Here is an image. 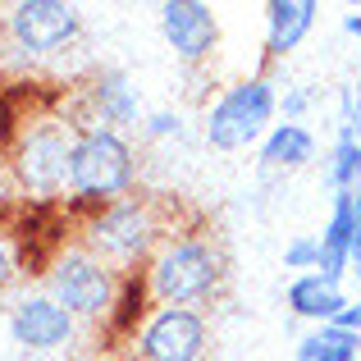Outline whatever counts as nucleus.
<instances>
[{"instance_id": "obj_1", "label": "nucleus", "mask_w": 361, "mask_h": 361, "mask_svg": "<svg viewBox=\"0 0 361 361\" xmlns=\"http://www.w3.org/2000/svg\"><path fill=\"white\" fill-rule=\"evenodd\" d=\"M224 247L211 233H178L151 261V298L160 307H192L220 293L224 283Z\"/></svg>"}, {"instance_id": "obj_2", "label": "nucleus", "mask_w": 361, "mask_h": 361, "mask_svg": "<svg viewBox=\"0 0 361 361\" xmlns=\"http://www.w3.org/2000/svg\"><path fill=\"white\" fill-rule=\"evenodd\" d=\"M69 188L82 202H119L133 188V147L119 133L106 128H82L73 137V160H69Z\"/></svg>"}, {"instance_id": "obj_3", "label": "nucleus", "mask_w": 361, "mask_h": 361, "mask_svg": "<svg viewBox=\"0 0 361 361\" xmlns=\"http://www.w3.org/2000/svg\"><path fill=\"white\" fill-rule=\"evenodd\" d=\"M160 224L156 211L137 197H119V202L101 206L87 224V252L101 256L106 265H133L156 247Z\"/></svg>"}, {"instance_id": "obj_4", "label": "nucleus", "mask_w": 361, "mask_h": 361, "mask_svg": "<svg viewBox=\"0 0 361 361\" xmlns=\"http://www.w3.org/2000/svg\"><path fill=\"white\" fill-rule=\"evenodd\" d=\"M279 110V97L265 78H247L238 87H229L206 115V142L215 151H243L265 133V123Z\"/></svg>"}, {"instance_id": "obj_5", "label": "nucleus", "mask_w": 361, "mask_h": 361, "mask_svg": "<svg viewBox=\"0 0 361 361\" xmlns=\"http://www.w3.org/2000/svg\"><path fill=\"white\" fill-rule=\"evenodd\" d=\"M51 293L73 320H106L115 307V270L87 247H69L51 265Z\"/></svg>"}, {"instance_id": "obj_6", "label": "nucleus", "mask_w": 361, "mask_h": 361, "mask_svg": "<svg viewBox=\"0 0 361 361\" xmlns=\"http://www.w3.org/2000/svg\"><path fill=\"white\" fill-rule=\"evenodd\" d=\"M69 160H73L69 123L46 119V123H32V128L18 137L14 174L32 197H55L64 183H69Z\"/></svg>"}, {"instance_id": "obj_7", "label": "nucleus", "mask_w": 361, "mask_h": 361, "mask_svg": "<svg viewBox=\"0 0 361 361\" xmlns=\"http://www.w3.org/2000/svg\"><path fill=\"white\" fill-rule=\"evenodd\" d=\"M206 353V320L192 307H160L137 334L142 361H202Z\"/></svg>"}, {"instance_id": "obj_8", "label": "nucleus", "mask_w": 361, "mask_h": 361, "mask_svg": "<svg viewBox=\"0 0 361 361\" xmlns=\"http://www.w3.org/2000/svg\"><path fill=\"white\" fill-rule=\"evenodd\" d=\"M82 18L73 5H60V0H23V5L9 9V32L23 51H37V55H51V51H64V46L78 37Z\"/></svg>"}, {"instance_id": "obj_9", "label": "nucleus", "mask_w": 361, "mask_h": 361, "mask_svg": "<svg viewBox=\"0 0 361 361\" xmlns=\"http://www.w3.org/2000/svg\"><path fill=\"white\" fill-rule=\"evenodd\" d=\"M160 27H165V42L174 46V55L188 64L206 60L215 51V37H220L211 5H202V0H169V5H160Z\"/></svg>"}, {"instance_id": "obj_10", "label": "nucleus", "mask_w": 361, "mask_h": 361, "mask_svg": "<svg viewBox=\"0 0 361 361\" xmlns=\"http://www.w3.org/2000/svg\"><path fill=\"white\" fill-rule=\"evenodd\" d=\"M14 338L23 348H37V353H51V348L69 343L73 334V316L60 307L55 298H23L14 307V320H9Z\"/></svg>"}, {"instance_id": "obj_11", "label": "nucleus", "mask_w": 361, "mask_h": 361, "mask_svg": "<svg viewBox=\"0 0 361 361\" xmlns=\"http://www.w3.org/2000/svg\"><path fill=\"white\" fill-rule=\"evenodd\" d=\"M288 307H293V316H302V320H316V325H334V320L343 316L348 298H343V288H338L334 279H325L320 270H311V274H302V279H293V288H288Z\"/></svg>"}, {"instance_id": "obj_12", "label": "nucleus", "mask_w": 361, "mask_h": 361, "mask_svg": "<svg viewBox=\"0 0 361 361\" xmlns=\"http://www.w3.org/2000/svg\"><path fill=\"white\" fill-rule=\"evenodd\" d=\"M320 5L316 0H270L265 18H270V37H265V51L270 55H288L302 46V37L311 32Z\"/></svg>"}, {"instance_id": "obj_13", "label": "nucleus", "mask_w": 361, "mask_h": 361, "mask_svg": "<svg viewBox=\"0 0 361 361\" xmlns=\"http://www.w3.org/2000/svg\"><path fill=\"white\" fill-rule=\"evenodd\" d=\"M87 106H92V128H106V133H119L123 123L137 119V97H133L123 73H106V78L92 82Z\"/></svg>"}, {"instance_id": "obj_14", "label": "nucleus", "mask_w": 361, "mask_h": 361, "mask_svg": "<svg viewBox=\"0 0 361 361\" xmlns=\"http://www.w3.org/2000/svg\"><path fill=\"white\" fill-rule=\"evenodd\" d=\"M316 156V137L302 123H279L261 147V165L265 169H302Z\"/></svg>"}, {"instance_id": "obj_15", "label": "nucleus", "mask_w": 361, "mask_h": 361, "mask_svg": "<svg viewBox=\"0 0 361 361\" xmlns=\"http://www.w3.org/2000/svg\"><path fill=\"white\" fill-rule=\"evenodd\" d=\"M298 361H361V334L343 325H320L298 343Z\"/></svg>"}, {"instance_id": "obj_16", "label": "nucleus", "mask_w": 361, "mask_h": 361, "mask_svg": "<svg viewBox=\"0 0 361 361\" xmlns=\"http://www.w3.org/2000/svg\"><path fill=\"white\" fill-rule=\"evenodd\" d=\"M361 183V137L348 128H338L334 142V160H329V188L334 192H353Z\"/></svg>"}, {"instance_id": "obj_17", "label": "nucleus", "mask_w": 361, "mask_h": 361, "mask_svg": "<svg viewBox=\"0 0 361 361\" xmlns=\"http://www.w3.org/2000/svg\"><path fill=\"white\" fill-rule=\"evenodd\" d=\"M283 265L288 270H316L320 265V238H293L283 247Z\"/></svg>"}, {"instance_id": "obj_18", "label": "nucleus", "mask_w": 361, "mask_h": 361, "mask_svg": "<svg viewBox=\"0 0 361 361\" xmlns=\"http://www.w3.org/2000/svg\"><path fill=\"white\" fill-rule=\"evenodd\" d=\"M307 106H311V92H288V97H283V115H288V123H298L302 115H307Z\"/></svg>"}, {"instance_id": "obj_19", "label": "nucleus", "mask_w": 361, "mask_h": 361, "mask_svg": "<svg viewBox=\"0 0 361 361\" xmlns=\"http://www.w3.org/2000/svg\"><path fill=\"white\" fill-rule=\"evenodd\" d=\"M334 325H343V329H353V334H361V298H357V302H348L343 316H338Z\"/></svg>"}, {"instance_id": "obj_20", "label": "nucleus", "mask_w": 361, "mask_h": 361, "mask_svg": "<svg viewBox=\"0 0 361 361\" xmlns=\"http://www.w3.org/2000/svg\"><path fill=\"white\" fill-rule=\"evenodd\" d=\"M151 133H156V137H165V133H178V115H156V119H151Z\"/></svg>"}, {"instance_id": "obj_21", "label": "nucleus", "mask_w": 361, "mask_h": 361, "mask_svg": "<svg viewBox=\"0 0 361 361\" xmlns=\"http://www.w3.org/2000/svg\"><path fill=\"white\" fill-rule=\"evenodd\" d=\"M9 274H14V261H9V247H5V243H0V283H5V279H9Z\"/></svg>"}, {"instance_id": "obj_22", "label": "nucleus", "mask_w": 361, "mask_h": 361, "mask_svg": "<svg viewBox=\"0 0 361 361\" xmlns=\"http://www.w3.org/2000/svg\"><path fill=\"white\" fill-rule=\"evenodd\" d=\"M353 197H357V238H353V256L361 252V183L353 188Z\"/></svg>"}, {"instance_id": "obj_23", "label": "nucleus", "mask_w": 361, "mask_h": 361, "mask_svg": "<svg viewBox=\"0 0 361 361\" xmlns=\"http://www.w3.org/2000/svg\"><path fill=\"white\" fill-rule=\"evenodd\" d=\"M343 32L348 37H361V14H343Z\"/></svg>"}, {"instance_id": "obj_24", "label": "nucleus", "mask_w": 361, "mask_h": 361, "mask_svg": "<svg viewBox=\"0 0 361 361\" xmlns=\"http://www.w3.org/2000/svg\"><path fill=\"white\" fill-rule=\"evenodd\" d=\"M353 274H357V279H361V252L353 256Z\"/></svg>"}]
</instances>
